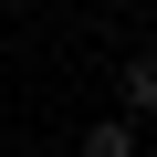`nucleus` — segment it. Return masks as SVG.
Wrapping results in <instances>:
<instances>
[{"mask_svg":"<svg viewBox=\"0 0 157 157\" xmlns=\"http://www.w3.org/2000/svg\"><path fill=\"white\" fill-rule=\"evenodd\" d=\"M126 115H157V52L126 63Z\"/></svg>","mask_w":157,"mask_h":157,"instance_id":"f257e3e1","label":"nucleus"},{"mask_svg":"<svg viewBox=\"0 0 157 157\" xmlns=\"http://www.w3.org/2000/svg\"><path fill=\"white\" fill-rule=\"evenodd\" d=\"M84 157H136V136H126V115H105V126L84 136Z\"/></svg>","mask_w":157,"mask_h":157,"instance_id":"f03ea898","label":"nucleus"}]
</instances>
